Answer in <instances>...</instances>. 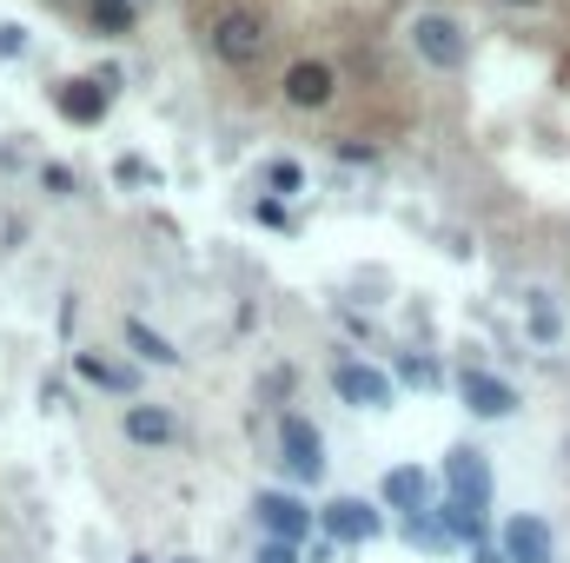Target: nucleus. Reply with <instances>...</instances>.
Segmentation results:
<instances>
[{
  "instance_id": "dca6fc26",
  "label": "nucleus",
  "mask_w": 570,
  "mask_h": 563,
  "mask_svg": "<svg viewBox=\"0 0 570 563\" xmlns=\"http://www.w3.org/2000/svg\"><path fill=\"white\" fill-rule=\"evenodd\" d=\"M299 179H305V173H299L292 159H279V166H272V192H299Z\"/></svg>"
},
{
  "instance_id": "4468645a",
  "label": "nucleus",
  "mask_w": 570,
  "mask_h": 563,
  "mask_svg": "<svg viewBox=\"0 0 570 563\" xmlns=\"http://www.w3.org/2000/svg\"><path fill=\"white\" fill-rule=\"evenodd\" d=\"M126 338H133V345H139V352H146L153 365H173V358H179V352H173V345H166V338H159L153 325H139V319H126Z\"/></svg>"
},
{
  "instance_id": "423d86ee",
  "label": "nucleus",
  "mask_w": 570,
  "mask_h": 563,
  "mask_svg": "<svg viewBox=\"0 0 570 563\" xmlns=\"http://www.w3.org/2000/svg\"><path fill=\"white\" fill-rule=\"evenodd\" d=\"M458 392H465V405H471L478 418H511V411H518V392H511L505 378H491V372H465Z\"/></svg>"
},
{
  "instance_id": "aec40b11",
  "label": "nucleus",
  "mask_w": 570,
  "mask_h": 563,
  "mask_svg": "<svg viewBox=\"0 0 570 563\" xmlns=\"http://www.w3.org/2000/svg\"><path fill=\"white\" fill-rule=\"evenodd\" d=\"M518 7H531V0H518Z\"/></svg>"
},
{
  "instance_id": "f3484780",
  "label": "nucleus",
  "mask_w": 570,
  "mask_h": 563,
  "mask_svg": "<svg viewBox=\"0 0 570 563\" xmlns=\"http://www.w3.org/2000/svg\"><path fill=\"white\" fill-rule=\"evenodd\" d=\"M259 563H299V551H292V544H266V551H259Z\"/></svg>"
},
{
  "instance_id": "9d476101",
  "label": "nucleus",
  "mask_w": 570,
  "mask_h": 563,
  "mask_svg": "<svg viewBox=\"0 0 570 563\" xmlns=\"http://www.w3.org/2000/svg\"><path fill=\"white\" fill-rule=\"evenodd\" d=\"M332 86H339V80H332L325 60H299V66L286 73V100H292V106H325Z\"/></svg>"
},
{
  "instance_id": "412c9836",
  "label": "nucleus",
  "mask_w": 570,
  "mask_h": 563,
  "mask_svg": "<svg viewBox=\"0 0 570 563\" xmlns=\"http://www.w3.org/2000/svg\"><path fill=\"white\" fill-rule=\"evenodd\" d=\"M179 563H186V557H179Z\"/></svg>"
},
{
  "instance_id": "7ed1b4c3",
  "label": "nucleus",
  "mask_w": 570,
  "mask_h": 563,
  "mask_svg": "<svg viewBox=\"0 0 570 563\" xmlns=\"http://www.w3.org/2000/svg\"><path fill=\"white\" fill-rule=\"evenodd\" d=\"M213 46H219L232 66H252V60L266 53V27H259V13H226V20L213 27Z\"/></svg>"
},
{
  "instance_id": "f8f14e48",
  "label": "nucleus",
  "mask_w": 570,
  "mask_h": 563,
  "mask_svg": "<svg viewBox=\"0 0 570 563\" xmlns=\"http://www.w3.org/2000/svg\"><path fill=\"white\" fill-rule=\"evenodd\" d=\"M60 113L80 119V126H93V119L106 113V86H100V80H73V86H60Z\"/></svg>"
},
{
  "instance_id": "f257e3e1",
  "label": "nucleus",
  "mask_w": 570,
  "mask_h": 563,
  "mask_svg": "<svg viewBox=\"0 0 570 563\" xmlns=\"http://www.w3.org/2000/svg\"><path fill=\"white\" fill-rule=\"evenodd\" d=\"M279 451H286V465H292V471H299L305 484H319V478H325V445H319L312 418L286 411V418H279Z\"/></svg>"
},
{
  "instance_id": "9b49d317",
  "label": "nucleus",
  "mask_w": 570,
  "mask_h": 563,
  "mask_svg": "<svg viewBox=\"0 0 570 563\" xmlns=\"http://www.w3.org/2000/svg\"><path fill=\"white\" fill-rule=\"evenodd\" d=\"M425 498H432V478H425L418 465H398V471H385V504H392V511H405V518H425Z\"/></svg>"
},
{
  "instance_id": "0eeeda50",
  "label": "nucleus",
  "mask_w": 570,
  "mask_h": 563,
  "mask_svg": "<svg viewBox=\"0 0 570 563\" xmlns=\"http://www.w3.org/2000/svg\"><path fill=\"white\" fill-rule=\"evenodd\" d=\"M445 484H452L458 504H471V511L491 504V478H485V458H478V451H452V458H445Z\"/></svg>"
},
{
  "instance_id": "1a4fd4ad",
  "label": "nucleus",
  "mask_w": 570,
  "mask_h": 563,
  "mask_svg": "<svg viewBox=\"0 0 570 563\" xmlns=\"http://www.w3.org/2000/svg\"><path fill=\"white\" fill-rule=\"evenodd\" d=\"M418 53H425L432 66H458V60H465V33H458L452 20L425 13V20H418Z\"/></svg>"
},
{
  "instance_id": "39448f33",
  "label": "nucleus",
  "mask_w": 570,
  "mask_h": 563,
  "mask_svg": "<svg viewBox=\"0 0 570 563\" xmlns=\"http://www.w3.org/2000/svg\"><path fill=\"white\" fill-rule=\"evenodd\" d=\"M319 524H325V538H332V544H372V538L385 531V518H379L372 504H359V498H339Z\"/></svg>"
},
{
  "instance_id": "6e6552de",
  "label": "nucleus",
  "mask_w": 570,
  "mask_h": 563,
  "mask_svg": "<svg viewBox=\"0 0 570 563\" xmlns=\"http://www.w3.org/2000/svg\"><path fill=\"white\" fill-rule=\"evenodd\" d=\"M505 557L511 563H551V524H545V518H505Z\"/></svg>"
},
{
  "instance_id": "f03ea898",
  "label": "nucleus",
  "mask_w": 570,
  "mask_h": 563,
  "mask_svg": "<svg viewBox=\"0 0 570 563\" xmlns=\"http://www.w3.org/2000/svg\"><path fill=\"white\" fill-rule=\"evenodd\" d=\"M252 511H259V524L272 531V544H292V551H299V544L312 538V511H305L299 498H286V491H259Z\"/></svg>"
},
{
  "instance_id": "6ab92c4d",
  "label": "nucleus",
  "mask_w": 570,
  "mask_h": 563,
  "mask_svg": "<svg viewBox=\"0 0 570 563\" xmlns=\"http://www.w3.org/2000/svg\"><path fill=\"white\" fill-rule=\"evenodd\" d=\"M478 563H511V557H498V551H478Z\"/></svg>"
},
{
  "instance_id": "a211bd4d",
  "label": "nucleus",
  "mask_w": 570,
  "mask_h": 563,
  "mask_svg": "<svg viewBox=\"0 0 570 563\" xmlns=\"http://www.w3.org/2000/svg\"><path fill=\"white\" fill-rule=\"evenodd\" d=\"M20 46H27V33L20 27H0V53H20Z\"/></svg>"
},
{
  "instance_id": "ddd939ff",
  "label": "nucleus",
  "mask_w": 570,
  "mask_h": 563,
  "mask_svg": "<svg viewBox=\"0 0 570 563\" xmlns=\"http://www.w3.org/2000/svg\"><path fill=\"white\" fill-rule=\"evenodd\" d=\"M126 438H133V445H166V438H173V411H159V405H126Z\"/></svg>"
},
{
  "instance_id": "2eb2a0df",
  "label": "nucleus",
  "mask_w": 570,
  "mask_h": 563,
  "mask_svg": "<svg viewBox=\"0 0 570 563\" xmlns=\"http://www.w3.org/2000/svg\"><path fill=\"white\" fill-rule=\"evenodd\" d=\"M93 27L100 33H133V7L126 0H93Z\"/></svg>"
},
{
  "instance_id": "20e7f679",
  "label": "nucleus",
  "mask_w": 570,
  "mask_h": 563,
  "mask_svg": "<svg viewBox=\"0 0 570 563\" xmlns=\"http://www.w3.org/2000/svg\"><path fill=\"white\" fill-rule=\"evenodd\" d=\"M332 385H339L345 405H365V411H385V405H392V378L372 372V365H359V358H345V365L332 372Z\"/></svg>"
}]
</instances>
